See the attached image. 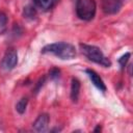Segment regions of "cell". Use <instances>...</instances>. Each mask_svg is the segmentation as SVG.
<instances>
[{"instance_id":"obj_1","label":"cell","mask_w":133,"mask_h":133,"mask_svg":"<svg viewBox=\"0 0 133 133\" xmlns=\"http://www.w3.org/2000/svg\"><path fill=\"white\" fill-rule=\"evenodd\" d=\"M42 53L44 54H53L60 59H73L76 56V49L73 45L69 43H53L45 46L42 49Z\"/></svg>"},{"instance_id":"obj_2","label":"cell","mask_w":133,"mask_h":133,"mask_svg":"<svg viewBox=\"0 0 133 133\" xmlns=\"http://www.w3.org/2000/svg\"><path fill=\"white\" fill-rule=\"evenodd\" d=\"M80 49L81 52L91 61L103 65L104 68H109L111 66V61L109 58H107L103 52L101 51L100 48L91 45H86V44H80Z\"/></svg>"},{"instance_id":"obj_3","label":"cell","mask_w":133,"mask_h":133,"mask_svg":"<svg viewBox=\"0 0 133 133\" xmlns=\"http://www.w3.org/2000/svg\"><path fill=\"white\" fill-rule=\"evenodd\" d=\"M97 10V3L95 0H77L76 14L77 17L83 21H90L94 19Z\"/></svg>"},{"instance_id":"obj_4","label":"cell","mask_w":133,"mask_h":133,"mask_svg":"<svg viewBox=\"0 0 133 133\" xmlns=\"http://www.w3.org/2000/svg\"><path fill=\"white\" fill-rule=\"evenodd\" d=\"M17 63H18V52L14 48L7 49L1 60V68L4 71H10L17 65Z\"/></svg>"},{"instance_id":"obj_5","label":"cell","mask_w":133,"mask_h":133,"mask_svg":"<svg viewBox=\"0 0 133 133\" xmlns=\"http://www.w3.org/2000/svg\"><path fill=\"white\" fill-rule=\"evenodd\" d=\"M124 0H102V9L107 15H114L119 11Z\"/></svg>"},{"instance_id":"obj_6","label":"cell","mask_w":133,"mask_h":133,"mask_svg":"<svg viewBox=\"0 0 133 133\" xmlns=\"http://www.w3.org/2000/svg\"><path fill=\"white\" fill-rule=\"evenodd\" d=\"M50 122V116L47 113H42L37 116V118L32 124V128L36 132H45L48 129V125Z\"/></svg>"},{"instance_id":"obj_7","label":"cell","mask_w":133,"mask_h":133,"mask_svg":"<svg viewBox=\"0 0 133 133\" xmlns=\"http://www.w3.org/2000/svg\"><path fill=\"white\" fill-rule=\"evenodd\" d=\"M86 74H87V76L89 77V79H90V81H91V83L100 90V91H102V92H105L106 91V85H105V83H104V81L102 80V78L98 75V73L97 72H95L94 70H90V69H87L86 71Z\"/></svg>"},{"instance_id":"obj_8","label":"cell","mask_w":133,"mask_h":133,"mask_svg":"<svg viewBox=\"0 0 133 133\" xmlns=\"http://www.w3.org/2000/svg\"><path fill=\"white\" fill-rule=\"evenodd\" d=\"M79 92H80V81L77 78H73L71 84V99L74 103L78 101Z\"/></svg>"},{"instance_id":"obj_9","label":"cell","mask_w":133,"mask_h":133,"mask_svg":"<svg viewBox=\"0 0 133 133\" xmlns=\"http://www.w3.org/2000/svg\"><path fill=\"white\" fill-rule=\"evenodd\" d=\"M58 0H33V3L35 6L43 10H49L52 7L56 5Z\"/></svg>"},{"instance_id":"obj_10","label":"cell","mask_w":133,"mask_h":133,"mask_svg":"<svg viewBox=\"0 0 133 133\" xmlns=\"http://www.w3.org/2000/svg\"><path fill=\"white\" fill-rule=\"evenodd\" d=\"M23 16L26 18V19H29V20H33L35 19L36 17V10L33 6L31 5H27L24 7L23 9Z\"/></svg>"},{"instance_id":"obj_11","label":"cell","mask_w":133,"mask_h":133,"mask_svg":"<svg viewBox=\"0 0 133 133\" xmlns=\"http://www.w3.org/2000/svg\"><path fill=\"white\" fill-rule=\"evenodd\" d=\"M27 104H28V99L27 98H22L21 100H19V102L16 104V110L18 111V113L23 114L26 110Z\"/></svg>"},{"instance_id":"obj_12","label":"cell","mask_w":133,"mask_h":133,"mask_svg":"<svg viewBox=\"0 0 133 133\" xmlns=\"http://www.w3.org/2000/svg\"><path fill=\"white\" fill-rule=\"evenodd\" d=\"M129 58H130V53H129V52H127V53L124 54L121 58H118V63H119V65H121L122 69H124V68L126 66V63L128 62Z\"/></svg>"},{"instance_id":"obj_13","label":"cell","mask_w":133,"mask_h":133,"mask_svg":"<svg viewBox=\"0 0 133 133\" xmlns=\"http://www.w3.org/2000/svg\"><path fill=\"white\" fill-rule=\"evenodd\" d=\"M6 24H7V16L4 11L0 10V30L5 28Z\"/></svg>"},{"instance_id":"obj_14","label":"cell","mask_w":133,"mask_h":133,"mask_svg":"<svg viewBox=\"0 0 133 133\" xmlns=\"http://www.w3.org/2000/svg\"><path fill=\"white\" fill-rule=\"evenodd\" d=\"M59 74H60V71L58 70V69H56V68H53V69H51L50 70V72H49V76H50V78L51 79H57L58 77H59Z\"/></svg>"},{"instance_id":"obj_15","label":"cell","mask_w":133,"mask_h":133,"mask_svg":"<svg viewBox=\"0 0 133 133\" xmlns=\"http://www.w3.org/2000/svg\"><path fill=\"white\" fill-rule=\"evenodd\" d=\"M94 131H95V132H99V131H101V127H100V125H98L97 128H96Z\"/></svg>"}]
</instances>
